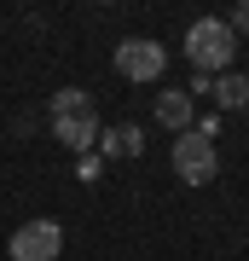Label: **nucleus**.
Segmentation results:
<instances>
[{
    "mask_svg": "<svg viewBox=\"0 0 249 261\" xmlns=\"http://www.w3.org/2000/svg\"><path fill=\"white\" fill-rule=\"evenodd\" d=\"M145 151V134L133 128V122H122V128H104L99 134V157H139Z\"/></svg>",
    "mask_w": 249,
    "mask_h": 261,
    "instance_id": "7",
    "label": "nucleus"
},
{
    "mask_svg": "<svg viewBox=\"0 0 249 261\" xmlns=\"http://www.w3.org/2000/svg\"><path fill=\"white\" fill-rule=\"evenodd\" d=\"M64 250V226L58 221H23L12 232V261H58Z\"/></svg>",
    "mask_w": 249,
    "mask_h": 261,
    "instance_id": "4",
    "label": "nucleus"
},
{
    "mask_svg": "<svg viewBox=\"0 0 249 261\" xmlns=\"http://www.w3.org/2000/svg\"><path fill=\"white\" fill-rule=\"evenodd\" d=\"M226 29H232V35H238V29H249V0H243L238 12H232V18H226Z\"/></svg>",
    "mask_w": 249,
    "mask_h": 261,
    "instance_id": "10",
    "label": "nucleus"
},
{
    "mask_svg": "<svg viewBox=\"0 0 249 261\" xmlns=\"http://www.w3.org/2000/svg\"><path fill=\"white\" fill-rule=\"evenodd\" d=\"M191 116H197V105H191V93H185V87L157 93V122H162L168 134H185V128H191Z\"/></svg>",
    "mask_w": 249,
    "mask_h": 261,
    "instance_id": "6",
    "label": "nucleus"
},
{
    "mask_svg": "<svg viewBox=\"0 0 249 261\" xmlns=\"http://www.w3.org/2000/svg\"><path fill=\"white\" fill-rule=\"evenodd\" d=\"M64 111H93V99L81 93V87H58L52 93V116H64Z\"/></svg>",
    "mask_w": 249,
    "mask_h": 261,
    "instance_id": "9",
    "label": "nucleus"
},
{
    "mask_svg": "<svg viewBox=\"0 0 249 261\" xmlns=\"http://www.w3.org/2000/svg\"><path fill=\"white\" fill-rule=\"evenodd\" d=\"M174 174L185 180V186H209V180L220 174V151H214V140H203L197 128L174 134Z\"/></svg>",
    "mask_w": 249,
    "mask_h": 261,
    "instance_id": "2",
    "label": "nucleus"
},
{
    "mask_svg": "<svg viewBox=\"0 0 249 261\" xmlns=\"http://www.w3.org/2000/svg\"><path fill=\"white\" fill-rule=\"evenodd\" d=\"M209 93L220 99V111H243V105H249V75L243 70H226V75H214Z\"/></svg>",
    "mask_w": 249,
    "mask_h": 261,
    "instance_id": "8",
    "label": "nucleus"
},
{
    "mask_svg": "<svg viewBox=\"0 0 249 261\" xmlns=\"http://www.w3.org/2000/svg\"><path fill=\"white\" fill-rule=\"evenodd\" d=\"M168 70V47L151 35H128L116 47V75L122 82H157V75Z\"/></svg>",
    "mask_w": 249,
    "mask_h": 261,
    "instance_id": "3",
    "label": "nucleus"
},
{
    "mask_svg": "<svg viewBox=\"0 0 249 261\" xmlns=\"http://www.w3.org/2000/svg\"><path fill=\"white\" fill-rule=\"evenodd\" d=\"M99 111H64V116H52V140H64L70 151H99Z\"/></svg>",
    "mask_w": 249,
    "mask_h": 261,
    "instance_id": "5",
    "label": "nucleus"
},
{
    "mask_svg": "<svg viewBox=\"0 0 249 261\" xmlns=\"http://www.w3.org/2000/svg\"><path fill=\"white\" fill-rule=\"evenodd\" d=\"M232 53H238V35L226 29V18H197L185 29V58L197 64V75H226Z\"/></svg>",
    "mask_w": 249,
    "mask_h": 261,
    "instance_id": "1",
    "label": "nucleus"
}]
</instances>
